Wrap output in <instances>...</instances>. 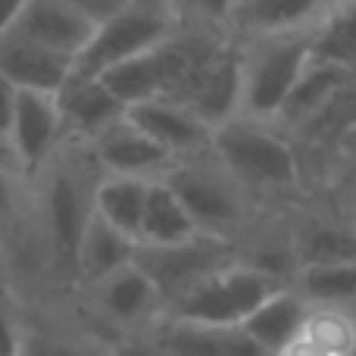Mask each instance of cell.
<instances>
[{"instance_id":"5b68a950","label":"cell","mask_w":356,"mask_h":356,"mask_svg":"<svg viewBox=\"0 0 356 356\" xmlns=\"http://www.w3.org/2000/svg\"><path fill=\"white\" fill-rule=\"evenodd\" d=\"M244 47V113L241 116L278 122L300 75L316 56V31L241 41Z\"/></svg>"},{"instance_id":"e0dca14e","label":"cell","mask_w":356,"mask_h":356,"mask_svg":"<svg viewBox=\"0 0 356 356\" xmlns=\"http://www.w3.org/2000/svg\"><path fill=\"white\" fill-rule=\"evenodd\" d=\"M353 75H356V69L347 66V63L328 60V56H313L275 125H282L288 135L307 131L344 94V88L353 81Z\"/></svg>"},{"instance_id":"f546056e","label":"cell","mask_w":356,"mask_h":356,"mask_svg":"<svg viewBox=\"0 0 356 356\" xmlns=\"http://www.w3.org/2000/svg\"><path fill=\"white\" fill-rule=\"evenodd\" d=\"M66 3L75 6V10L85 19H91L94 25H100V22H106V19H113L116 13H122L125 6H131L135 0H66Z\"/></svg>"},{"instance_id":"603a6c76","label":"cell","mask_w":356,"mask_h":356,"mask_svg":"<svg viewBox=\"0 0 356 356\" xmlns=\"http://www.w3.org/2000/svg\"><path fill=\"white\" fill-rule=\"evenodd\" d=\"M291 244H294L297 269L300 266H313V263L356 259V222L313 216V219L300 222L291 232Z\"/></svg>"},{"instance_id":"ba28073f","label":"cell","mask_w":356,"mask_h":356,"mask_svg":"<svg viewBox=\"0 0 356 356\" xmlns=\"http://www.w3.org/2000/svg\"><path fill=\"white\" fill-rule=\"evenodd\" d=\"M241 259V244L232 238H219V234H194L188 241L166 247H138V266L150 275L156 284L166 309L188 297L197 284L213 278L225 266Z\"/></svg>"},{"instance_id":"cb8c5ba5","label":"cell","mask_w":356,"mask_h":356,"mask_svg":"<svg viewBox=\"0 0 356 356\" xmlns=\"http://www.w3.org/2000/svg\"><path fill=\"white\" fill-rule=\"evenodd\" d=\"M291 284L313 307L356 309V259L300 266L294 272V278H291Z\"/></svg>"},{"instance_id":"83f0119b","label":"cell","mask_w":356,"mask_h":356,"mask_svg":"<svg viewBox=\"0 0 356 356\" xmlns=\"http://www.w3.org/2000/svg\"><path fill=\"white\" fill-rule=\"evenodd\" d=\"M19 307L22 297L0 269V356H16L19 347Z\"/></svg>"},{"instance_id":"7402d4cb","label":"cell","mask_w":356,"mask_h":356,"mask_svg":"<svg viewBox=\"0 0 356 356\" xmlns=\"http://www.w3.org/2000/svg\"><path fill=\"white\" fill-rule=\"evenodd\" d=\"M200 234L197 222L191 219L188 207L181 203V197L172 191V184L166 178H156L150 184L147 194V207H144V219H141V232H138V244L144 247H166L188 241Z\"/></svg>"},{"instance_id":"d4e9b609","label":"cell","mask_w":356,"mask_h":356,"mask_svg":"<svg viewBox=\"0 0 356 356\" xmlns=\"http://www.w3.org/2000/svg\"><path fill=\"white\" fill-rule=\"evenodd\" d=\"M147 178H122V175H104L94 194V209L100 219H106L110 225H116L119 232L131 234L138 241L144 219V207H147L150 194Z\"/></svg>"},{"instance_id":"d6a6232c","label":"cell","mask_w":356,"mask_h":356,"mask_svg":"<svg viewBox=\"0 0 356 356\" xmlns=\"http://www.w3.org/2000/svg\"><path fill=\"white\" fill-rule=\"evenodd\" d=\"M332 3V13L334 10H347V6H356V0H328Z\"/></svg>"},{"instance_id":"ac0fdd59","label":"cell","mask_w":356,"mask_h":356,"mask_svg":"<svg viewBox=\"0 0 356 356\" xmlns=\"http://www.w3.org/2000/svg\"><path fill=\"white\" fill-rule=\"evenodd\" d=\"M75 60L31 41L25 35L10 31L0 38V75L10 79L19 91H44L60 94L63 85L72 79Z\"/></svg>"},{"instance_id":"5bb4252c","label":"cell","mask_w":356,"mask_h":356,"mask_svg":"<svg viewBox=\"0 0 356 356\" xmlns=\"http://www.w3.org/2000/svg\"><path fill=\"white\" fill-rule=\"evenodd\" d=\"M129 119L141 131H147L160 147H166L175 160L200 156L213 147L216 131L188 104H181L175 97H156L144 100L138 106H129Z\"/></svg>"},{"instance_id":"8fae6325","label":"cell","mask_w":356,"mask_h":356,"mask_svg":"<svg viewBox=\"0 0 356 356\" xmlns=\"http://www.w3.org/2000/svg\"><path fill=\"white\" fill-rule=\"evenodd\" d=\"M66 122L60 113L56 94L44 91H19L16 113L10 129V156L13 169L31 181L66 144Z\"/></svg>"},{"instance_id":"277c9868","label":"cell","mask_w":356,"mask_h":356,"mask_svg":"<svg viewBox=\"0 0 356 356\" xmlns=\"http://www.w3.org/2000/svg\"><path fill=\"white\" fill-rule=\"evenodd\" d=\"M69 297L81 319H88L116 344L144 338L150 328H156L166 319V303H163L156 284L150 282V275L138 266V259L94 288L75 291Z\"/></svg>"},{"instance_id":"ffe728a7","label":"cell","mask_w":356,"mask_h":356,"mask_svg":"<svg viewBox=\"0 0 356 356\" xmlns=\"http://www.w3.org/2000/svg\"><path fill=\"white\" fill-rule=\"evenodd\" d=\"M94 29L97 25L81 16L75 6H69L66 0H31L13 31L79 63Z\"/></svg>"},{"instance_id":"4316f807","label":"cell","mask_w":356,"mask_h":356,"mask_svg":"<svg viewBox=\"0 0 356 356\" xmlns=\"http://www.w3.org/2000/svg\"><path fill=\"white\" fill-rule=\"evenodd\" d=\"M181 25L191 29H213L228 31L232 29V16L238 0H169ZM232 35V31H228Z\"/></svg>"},{"instance_id":"484cf974","label":"cell","mask_w":356,"mask_h":356,"mask_svg":"<svg viewBox=\"0 0 356 356\" xmlns=\"http://www.w3.org/2000/svg\"><path fill=\"white\" fill-rule=\"evenodd\" d=\"M316 56L347 63L356 69V6L334 10L316 31Z\"/></svg>"},{"instance_id":"9c48e42d","label":"cell","mask_w":356,"mask_h":356,"mask_svg":"<svg viewBox=\"0 0 356 356\" xmlns=\"http://www.w3.org/2000/svg\"><path fill=\"white\" fill-rule=\"evenodd\" d=\"M47 303L22 297L16 356H119L116 341L81 319L79 309L69 313Z\"/></svg>"},{"instance_id":"7c38bea8","label":"cell","mask_w":356,"mask_h":356,"mask_svg":"<svg viewBox=\"0 0 356 356\" xmlns=\"http://www.w3.org/2000/svg\"><path fill=\"white\" fill-rule=\"evenodd\" d=\"M88 147H91L94 160H97L104 175L156 181V178H166L169 169L178 163L166 147H160L147 131H141L131 122L129 113H125V119H119L116 125H110L104 135L94 138Z\"/></svg>"},{"instance_id":"1f68e13d","label":"cell","mask_w":356,"mask_h":356,"mask_svg":"<svg viewBox=\"0 0 356 356\" xmlns=\"http://www.w3.org/2000/svg\"><path fill=\"white\" fill-rule=\"evenodd\" d=\"M278 356H334V353H332V350H325V347H319L316 341H309L307 334L300 332L288 347H284L282 353H278Z\"/></svg>"},{"instance_id":"52a82bcc","label":"cell","mask_w":356,"mask_h":356,"mask_svg":"<svg viewBox=\"0 0 356 356\" xmlns=\"http://www.w3.org/2000/svg\"><path fill=\"white\" fill-rule=\"evenodd\" d=\"M178 29L181 22L169 0H135L131 6H125L122 13H116L113 19L94 29L85 54L75 63V72L104 75L131 56L160 47Z\"/></svg>"},{"instance_id":"7a4b0ae2","label":"cell","mask_w":356,"mask_h":356,"mask_svg":"<svg viewBox=\"0 0 356 356\" xmlns=\"http://www.w3.org/2000/svg\"><path fill=\"white\" fill-rule=\"evenodd\" d=\"M213 156L241 181V188L259 197H282L300 188V154L294 135L275 122L238 116L219 125L213 135Z\"/></svg>"},{"instance_id":"f1b7e54d","label":"cell","mask_w":356,"mask_h":356,"mask_svg":"<svg viewBox=\"0 0 356 356\" xmlns=\"http://www.w3.org/2000/svg\"><path fill=\"white\" fill-rule=\"evenodd\" d=\"M16 97H19V88L0 75V160H6L10 166H13L10 129H13V113H16Z\"/></svg>"},{"instance_id":"d6986e66","label":"cell","mask_w":356,"mask_h":356,"mask_svg":"<svg viewBox=\"0 0 356 356\" xmlns=\"http://www.w3.org/2000/svg\"><path fill=\"white\" fill-rule=\"evenodd\" d=\"M138 241L131 234L119 232L106 219H100L94 209L91 222H88L85 234L75 250V266H72V294L100 284L104 278L116 275L119 269L131 266L138 259Z\"/></svg>"},{"instance_id":"8992f818","label":"cell","mask_w":356,"mask_h":356,"mask_svg":"<svg viewBox=\"0 0 356 356\" xmlns=\"http://www.w3.org/2000/svg\"><path fill=\"white\" fill-rule=\"evenodd\" d=\"M284 284L291 282L238 259V263L225 266L222 272H216L213 278H207L203 284H197L188 297L172 303L166 309V316L178 322H194V325L241 328L257 313L259 303Z\"/></svg>"},{"instance_id":"44dd1931","label":"cell","mask_w":356,"mask_h":356,"mask_svg":"<svg viewBox=\"0 0 356 356\" xmlns=\"http://www.w3.org/2000/svg\"><path fill=\"white\" fill-rule=\"evenodd\" d=\"M309 309H313V303H309L294 284H284V288H278L275 294L266 297V300L257 307V313H253L241 328H244L269 356H278L297 334H300Z\"/></svg>"},{"instance_id":"6da1fadb","label":"cell","mask_w":356,"mask_h":356,"mask_svg":"<svg viewBox=\"0 0 356 356\" xmlns=\"http://www.w3.org/2000/svg\"><path fill=\"white\" fill-rule=\"evenodd\" d=\"M104 172L85 141H66L63 150L29 181L31 232L38 266L50 282L72 294L75 250L94 216V194Z\"/></svg>"},{"instance_id":"30bf717a","label":"cell","mask_w":356,"mask_h":356,"mask_svg":"<svg viewBox=\"0 0 356 356\" xmlns=\"http://www.w3.org/2000/svg\"><path fill=\"white\" fill-rule=\"evenodd\" d=\"M175 100L188 104L213 131L238 119L244 113V47L238 38H222Z\"/></svg>"},{"instance_id":"4fadbf2b","label":"cell","mask_w":356,"mask_h":356,"mask_svg":"<svg viewBox=\"0 0 356 356\" xmlns=\"http://www.w3.org/2000/svg\"><path fill=\"white\" fill-rule=\"evenodd\" d=\"M328 16H332L328 0H238L228 31L238 41L307 35L319 31Z\"/></svg>"},{"instance_id":"2e32d148","label":"cell","mask_w":356,"mask_h":356,"mask_svg":"<svg viewBox=\"0 0 356 356\" xmlns=\"http://www.w3.org/2000/svg\"><path fill=\"white\" fill-rule=\"evenodd\" d=\"M56 100H60V113L66 122V138L85 144H91L129 113V106L113 94V88L100 75L72 72V79L63 85Z\"/></svg>"},{"instance_id":"3957f363","label":"cell","mask_w":356,"mask_h":356,"mask_svg":"<svg viewBox=\"0 0 356 356\" xmlns=\"http://www.w3.org/2000/svg\"><path fill=\"white\" fill-rule=\"evenodd\" d=\"M166 181L181 197L191 219L207 234L232 238L241 244L253 216V197L241 188V181L213 156V150L200 156L178 160L169 169Z\"/></svg>"},{"instance_id":"9a60e30c","label":"cell","mask_w":356,"mask_h":356,"mask_svg":"<svg viewBox=\"0 0 356 356\" xmlns=\"http://www.w3.org/2000/svg\"><path fill=\"white\" fill-rule=\"evenodd\" d=\"M138 341H144L156 356H269L244 328L194 325L169 316Z\"/></svg>"},{"instance_id":"4dcf8cb0","label":"cell","mask_w":356,"mask_h":356,"mask_svg":"<svg viewBox=\"0 0 356 356\" xmlns=\"http://www.w3.org/2000/svg\"><path fill=\"white\" fill-rule=\"evenodd\" d=\"M29 3L31 0H0V38H6L13 29H16V22L22 19V13Z\"/></svg>"}]
</instances>
